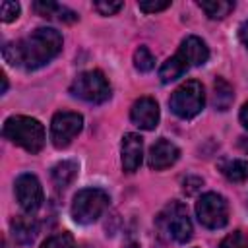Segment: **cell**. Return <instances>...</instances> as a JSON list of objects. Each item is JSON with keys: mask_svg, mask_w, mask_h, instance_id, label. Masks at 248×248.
Instances as JSON below:
<instances>
[{"mask_svg": "<svg viewBox=\"0 0 248 248\" xmlns=\"http://www.w3.org/2000/svg\"><path fill=\"white\" fill-rule=\"evenodd\" d=\"M221 172L231 182H244L248 180V161L244 159H229L221 163Z\"/></svg>", "mask_w": 248, "mask_h": 248, "instance_id": "2e32d148", "label": "cell"}, {"mask_svg": "<svg viewBox=\"0 0 248 248\" xmlns=\"http://www.w3.org/2000/svg\"><path fill=\"white\" fill-rule=\"evenodd\" d=\"M19 16V4L17 2H12V0H4L0 4V17L4 23H10L14 19H17Z\"/></svg>", "mask_w": 248, "mask_h": 248, "instance_id": "603a6c76", "label": "cell"}, {"mask_svg": "<svg viewBox=\"0 0 248 248\" xmlns=\"http://www.w3.org/2000/svg\"><path fill=\"white\" fill-rule=\"evenodd\" d=\"M33 8H35V12H37L39 16H43V17H52V16H56V14L60 12L62 6L54 4V2H46V0H39V2L33 4Z\"/></svg>", "mask_w": 248, "mask_h": 248, "instance_id": "cb8c5ba5", "label": "cell"}, {"mask_svg": "<svg viewBox=\"0 0 248 248\" xmlns=\"http://www.w3.org/2000/svg\"><path fill=\"white\" fill-rule=\"evenodd\" d=\"M41 248H74V236L70 232H56L48 236Z\"/></svg>", "mask_w": 248, "mask_h": 248, "instance_id": "44dd1931", "label": "cell"}, {"mask_svg": "<svg viewBox=\"0 0 248 248\" xmlns=\"http://www.w3.org/2000/svg\"><path fill=\"white\" fill-rule=\"evenodd\" d=\"M186 70H188V68L184 66V62L174 54V56H170L167 62H163V66L159 68V78H161L163 83H170V81L178 79Z\"/></svg>", "mask_w": 248, "mask_h": 248, "instance_id": "d6986e66", "label": "cell"}, {"mask_svg": "<svg viewBox=\"0 0 248 248\" xmlns=\"http://www.w3.org/2000/svg\"><path fill=\"white\" fill-rule=\"evenodd\" d=\"M238 39L242 41V45L248 48V19L238 27Z\"/></svg>", "mask_w": 248, "mask_h": 248, "instance_id": "4316f807", "label": "cell"}, {"mask_svg": "<svg viewBox=\"0 0 248 248\" xmlns=\"http://www.w3.org/2000/svg\"><path fill=\"white\" fill-rule=\"evenodd\" d=\"M180 157V151L178 147L169 141V140H157L151 149H149V155H147V165L153 169V170H163L170 165H174Z\"/></svg>", "mask_w": 248, "mask_h": 248, "instance_id": "4fadbf2b", "label": "cell"}, {"mask_svg": "<svg viewBox=\"0 0 248 248\" xmlns=\"http://www.w3.org/2000/svg\"><path fill=\"white\" fill-rule=\"evenodd\" d=\"M205 105V93H203V85L196 79H188L184 81L180 87H176L169 99V107L170 110L178 116V118H194L202 112Z\"/></svg>", "mask_w": 248, "mask_h": 248, "instance_id": "3957f363", "label": "cell"}, {"mask_svg": "<svg viewBox=\"0 0 248 248\" xmlns=\"http://www.w3.org/2000/svg\"><path fill=\"white\" fill-rule=\"evenodd\" d=\"M81 126H83L81 114L72 112V110H60V112H56L52 116V122H50V140H52V145L58 147V149L70 145V141L81 132Z\"/></svg>", "mask_w": 248, "mask_h": 248, "instance_id": "ba28073f", "label": "cell"}, {"mask_svg": "<svg viewBox=\"0 0 248 248\" xmlns=\"http://www.w3.org/2000/svg\"><path fill=\"white\" fill-rule=\"evenodd\" d=\"M159 225L161 229L174 238L176 242H186L192 236V223L188 217V209L180 202H170L159 215Z\"/></svg>", "mask_w": 248, "mask_h": 248, "instance_id": "8992f818", "label": "cell"}, {"mask_svg": "<svg viewBox=\"0 0 248 248\" xmlns=\"http://www.w3.org/2000/svg\"><path fill=\"white\" fill-rule=\"evenodd\" d=\"M108 207V194L101 188H83L74 196L72 217L79 225L95 223Z\"/></svg>", "mask_w": 248, "mask_h": 248, "instance_id": "277c9868", "label": "cell"}, {"mask_svg": "<svg viewBox=\"0 0 248 248\" xmlns=\"http://www.w3.org/2000/svg\"><path fill=\"white\" fill-rule=\"evenodd\" d=\"M2 134L12 143L23 147L29 153H39L45 145V128L37 118H31V116L17 114V116L6 118Z\"/></svg>", "mask_w": 248, "mask_h": 248, "instance_id": "7a4b0ae2", "label": "cell"}, {"mask_svg": "<svg viewBox=\"0 0 248 248\" xmlns=\"http://www.w3.org/2000/svg\"><path fill=\"white\" fill-rule=\"evenodd\" d=\"M120 151H122V169L126 172H136L141 165V159H143V140H141V136H138L134 132L124 134Z\"/></svg>", "mask_w": 248, "mask_h": 248, "instance_id": "7c38bea8", "label": "cell"}, {"mask_svg": "<svg viewBox=\"0 0 248 248\" xmlns=\"http://www.w3.org/2000/svg\"><path fill=\"white\" fill-rule=\"evenodd\" d=\"M176 56L184 62L186 68H194V66H202L209 60V48L207 45L200 39V37H186L176 52Z\"/></svg>", "mask_w": 248, "mask_h": 248, "instance_id": "8fae6325", "label": "cell"}, {"mask_svg": "<svg viewBox=\"0 0 248 248\" xmlns=\"http://www.w3.org/2000/svg\"><path fill=\"white\" fill-rule=\"evenodd\" d=\"M124 248H140L138 244H128V246H124Z\"/></svg>", "mask_w": 248, "mask_h": 248, "instance_id": "f546056e", "label": "cell"}, {"mask_svg": "<svg viewBox=\"0 0 248 248\" xmlns=\"http://www.w3.org/2000/svg\"><path fill=\"white\" fill-rule=\"evenodd\" d=\"M132 122L141 130H153L159 124V105L151 97H140L130 110Z\"/></svg>", "mask_w": 248, "mask_h": 248, "instance_id": "30bf717a", "label": "cell"}, {"mask_svg": "<svg viewBox=\"0 0 248 248\" xmlns=\"http://www.w3.org/2000/svg\"><path fill=\"white\" fill-rule=\"evenodd\" d=\"M219 248H248V236L242 231H234L221 240Z\"/></svg>", "mask_w": 248, "mask_h": 248, "instance_id": "7402d4cb", "label": "cell"}, {"mask_svg": "<svg viewBox=\"0 0 248 248\" xmlns=\"http://www.w3.org/2000/svg\"><path fill=\"white\" fill-rule=\"evenodd\" d=\"M124 4L122 2H95L93 8L101 14V16H114Z\"/></svg>", "mask_w": 248, "mask_h": 248, "instance_id": "484cf974", "label": "cell"}, {"mask_svg": "<svg viewBox=\"0 0 248 248\" xmlns=\"http://www.w3.org/2000/svg\"><path fill=\"white\" fill-rule=\"evenodd\" d=\"M12 231H14L16 240L21 244H29L37 236V225L33 217H16L12 221Z\"/></svg>", "mask_w": 248, "mask_h": 248, "instance_id": "9a60e30c", "label": "cell"}, {"mask_svg": "<svg viewBox=\"0 0 248 248\" xmlns=\"http://www.w3.org/2000/svg\"><path fill=\"white\" fill-rule=\"evenodd\" d=\"M232 99H234V93H232V87L229 85V81H225L223 78H217L213 81V105H215V108L227 110L231 107Z\"/></svg>", "mask_w": 248, "mask_h": 248, "instance_id": "e0dca14e", "label": "cell"}, {"mask_svg": "<svg viewBox=\"0 0 248 248\" xmlns=\"http://www.w3.org/2000/svg\"><path fill=\"white\" fill-rule=\"evenodd\" d=\"M140 10L145 12V14H155V12H163L170 6V2H157V0H141L138 2Z\"/></svg>", "mask_w": 248, "mask_h": 248, "instance_id": "d4e9b609", "label": "cell"}, {"mask_svg": "<svg viewBox=\"0 0 248 248\" xmlns=\"http://www.w3.org/2000/svg\"><path fill=\"white\" fill-rule=\"evenodd\" d=\"M16 198L25 213H35L43 205V186L35 174H19L16 178Z\"/></svg>", "mask_w": 248, "mask_h": 248, "instance_id": "9c48e42d", "label": "cell"}, {"mask_svg": "<svg viewBox=\"0 0 248 248\" xmlns=\"http://www.w3.org/2000/svg\"><path fill=\"white\" fill-rule=\"evenodd\" d=\"M78 169H79L78 163L72 161V159H66V161L56 163V165L52 167V172H50L52 182H54L58 188H66V186H70V184L74 182V178L78 176Z\"/></svg>", "mask_w": 248, "mask_h": 248, "instance_id": "5bb4252c", "label": "cell"}, {"mask_svg": "<svg viewBox=\"0 0 248 248\" xmlns=\"http://www.w3.org/2000/svg\"><path fill=\"white\" fill-rule=\"evenodd\" d=\"M70 93L74 97H79V99L87 101V103L99 105V103H105L110 97V85H108V81H107L103 72L89 70V72L79 74L72 81Z\"/></svg>", "mask_w": 248, "mask_h": 248, "instance_id": "5b68a950", "label": "cell"}, {"mask_svg": "<svg viewBox=\"0 0 248 248\" xmlns=\"http://www.w3.org/2000/svg\"><path fill=\"white\" fill-rule=\"evenodd\" d=\"M198 221L207 229H223L229 221V205L223 196L215 192L203 194L196 203Z\"/></svg>", "mask_w": 248, "mask_h": 248, "instance_id": "52a82bcc", "label": "cell"}, {"mask_svg": "<svg viewBox=\"0 0 248 248\" xmlns=\"http://www.w3.org/2000/svg\"><path fill=\"white\" fill-rule=\"evenodd\" d=\"M198 6L211 17V19H223L225 16H229L234 8V2L229 0H200Z\"/></svg>", "mask_w": 248, "mask_h": 248, "instance_id": "ac0fdd59", "label": "cell"}, {"mask_svg": "<svg viewBox=\"0 0 248 248\" xmlns=\"http://www.w3.org/2000/svg\"><path fill=\"white\" fill-rule=\"evenodd\" d=\"M62 50V35L52 27H39L16 43H8L2 54L8 64L25 70H37L50 62Z\"/></svg>", "mask_w": 248, "mask_h": 248, "instance_id": "6da1fadb", "label": "cell"}, {"mask_svg": "<svg viewBox=\"0 0 248 248\" xmlns=\"http://www.w3.org/2000/svg\"><path fill=\"white\" fill-rule=\"evenodd\" d=\"M240 122H242V126L248 130V103H244L242 108H240Z\"/></svg>", "mask_w": 248, "mask_h": 248, "instance_id": "83f0119b", "label": "cell"}, {"mask_svg": "<svg viewBox=\"0 0 248 248\" xmlns=\"http://www.w3.org/2000/svg\"><path fill=\"white\" fill-rule=\"evenodd\" d=\"M134 66L140 72H151L155 68V56L151 54V50L147 46H140L134 52Z\"/></svg>", "mask_w": 248, "mask_h": 248, "instance_id": "ffe728a7", "label": "cell"}, {"mask_svg": "<svg viewBox=\"0 0 248 248\" xmlns=\"http://www.w3.org/2000/svg\"><path fill=\"white\" fill-rule=\"evenodd\" d=\"M6 89H8V79L6 76H2V93H6Z\"/></svg>", "mask_w": 248, "mask_h": 248, "instance_id": "f1b7e54d", "label": "cell"}]
</instances>
